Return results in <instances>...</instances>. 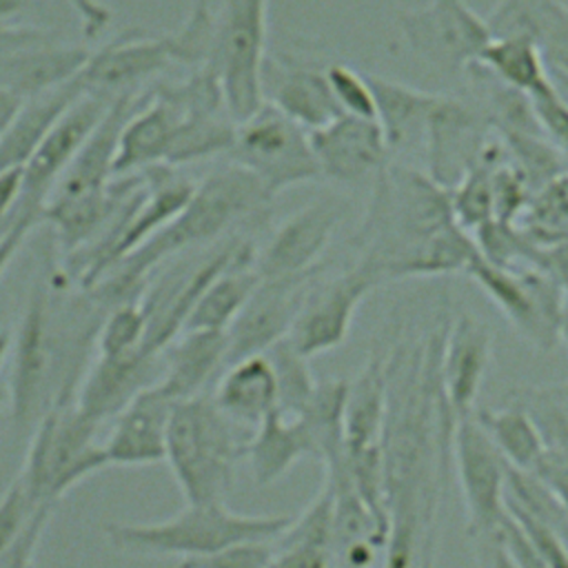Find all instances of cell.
<instances>
[{
    "instance_id": "1",
    "label": "cell",
    "mask_w": 568,
    "mask_h": 568,
    "mask_svg": "<svg viewBox=\"0 0 568 568\" xmlns=\"http://www.w3.org/2000/svg\"><path fill=\"white\" fill-rule=\"evenodd\" d=\"M353 246L384 282L466 271L477 246L455 222L448 189L393 160L373 178V193Z\"/></svg>"
},
{
    "instance_id": "2",
    "label": "cell",
    "mask_w": 568,
    "mask_h": 568,
    "mask_svg": "<svg viewBox=\"0 0 568 568\" xmlns=\"http://www.w3.org/2000/svg\"><path fill=\"white\" fill-rule=\"evenodd\" d=\"M268 202L271 195L251 173L229 164L195 184L184 209L131 255L111 266L87 293L106 308L138 300L149 273L160 262L220 237L235 222L260 213Z\"/></svg>"
},
{
    "instance_id": "3",
    "label": "cell",
    "mask_w": 568,
    "mask_h": 568,
    "mask_svg": "<svg viewBox=\"0 0 568 568\" xmlns=\"http://www.w3.org/2000/svg\"><path fill=\"white\" fill-rule=\"evenodd\" d=\"M248 435L226 419L206 393L175 402L164 462L186 504L224 501Z\"/></svg>"
},
{
    "instance_id": "4",
    "label": "cell",
    "mask_w": 568,
    "mask_h": 568,
    "mask_svg": "<svg viewBox=\"0 0 568 568\" xmlns=\"http://www.w3.org/2000/svg\"><path fill=\"white\" fill-rule=\"evenodd\" d=\"M98 428L75 406V388L60 390L40 413L18 473L33 510L53 508L73 486L109 468Z\"/></svg>"
},
{
    "instance_id": "5",
    "label": "cell",
    "mask_w": 568,
    "mask_h": 568,
    "mask_svg": "<svg viewBox=\"0 0 568 568\" xmlns=\"http://www.w3.org/2000/svg\"><path fill=\"white\" fill-rule=\"evenodd\" d=\"M293 515H244L220 504H186L178 515L153 524L109 521L104 537L118 552L144 557H206L244 541L277 537Z\"/></svg>"
},
{
    "instance_id": "6",
    "label": "cell",
    "mask_w": 568,
    "mask_h": 568,
    "mask_svg": "<svg viewBox=\"0 0 568 568\" xmlns=\"http://www.w3.org/2000/svg\"><path fill=\"white\" fill-rule=\"evenodd\" d=\"M268 0H222L213 18L206 67L213 71L231 120L237 124L264 104Z\"/></svg>"
},
{
    "instance_id": "7",
    "label": "cell",
    "mask_w": 568,
    "mask_h": 568,
    "mask_svg": "<svg viewBox=\"0 0 568 568\" xmlns=\"http://www.w3.org/2000/svg\"><path fill=\"white\" fill-rule=\"evenodd\" d=\"M229 155L231 164L251 173L271 197L322 180L308 131L268 102L235 124Z\"/></svg>"
},
{
    "instance_id": "8",
    "label": "cell",
    "mask_w": 568,
    "mask_h": 568,
    "mask_svg": "<svg viewBox=\"0 0 568 568\" xmlns=\"http://www.w3.org/2000/svg\"><path fill=\"white\" fill-rule=\"evenodd\" d=\"M11 368L7 379V408L11 422L27 428L53 399V371L64 348L51 331V300L44 284H33L16 339H11Z\"/></svg>"
},
{
    "instance_id": "9",
    "label": "cell",
    "mask_w": 568,
    "mask_h": 568,
    "mask_svg": "<svg viewBox=\"0 0 568 568\" xmlns=\"http://www.w3.org/2000/svg\"><path fill=\"white\" fill-rule=\"evenodd\" d=\"M466 273L526 342L539 351H550L557 344L564 291L548 271L504 268L477 253Z\"/></svg>"
},
{
    "instance_id": "10",
    "label": "cell",
    "mask_w": 568,
    "mask_h": 568,
    "mask_svg": "<svg viewBox=\"0 0 568 568\" xmlns=\"http://www.w3.org/2000/svg\"><path fill=\"white\" fill-rule=\"evenodd\" d=\"M406 47L444 73H466L488 44L490 29L466 0H428L397 13Z\"/></svg>"
},
{
    "instance_id": "11",
    "label": "cell",
    "mask_w": 568,
    "mask_h": 568,
    "mask_svg": "<svg viewBox=\"0 0 568 568\" xmlns=\"http://www.w3.org/2000/svg\"><path fill=\"white\" fill-rule=\"evenodd\" d=\"M450 462L462 490L468 535L477 537L497 530L506 513L508 464L477 424L475 415L455 419L450 433Z\"/></svg>"
},
{
    "instance_id": "12",
    "label": "cell",
    "mask_w": 568,
    "mask_h": 568,
    "mask_svg": "<svg viewBox=\"0 0 568 568\" xmlns=\"http://www.w3.org/2000/svg\"><path fill=\"white\" fill-rule=\"evenodd\" d=\"M379 284V275L362 260L324 284L315 282L286 339L308 359L337 348L348 337L359 304Z\"/></svg>"
},
{
    "instance_id": "13",
    "label": "cell",
    "mask_w": 568,
    "mask_h": 568,
    "mask_svg": "<svg viewBox=\"0 0 568 568\" xmlns=\"http://www.w3.org/2000/svg\"><path fill=\"white\" fill-rule=\"evenodd\" d=\"M322 271L324 266L302 275L260 277L253 295L226 328V364L266 353L275 342L284 339Z\"/></svg>"
},
{
    "instance_id": "14",
    "label": "cell",
    "mask_w": 568,
    "mask_h": 568,
    "mask_svg": "<svg viewBox=\"0 0 568 568\" xmlns=\"http://www.w3.org/2000/svg\"><path fill=\"white\" fill-rule=\"evenodd\" d=\"M493 333L475 315L462 313L442 333L437 353V390L446 415L455 422L473 415L490 368Z\"/></svg>"
},
{
    "instance_id": "15",
    "label": "cell",
    "mask_w": 568,
    "mask_h": 568,
    "mask_svg": "<svg viewBox=\"0 0 568 568\" xmlns=\"http://www.w3.org/2000/svg\"><path fill=\"white\" fill-rule=\"evenodd\" d=\"M344 213L346 204L342 200L322 197L288 215L255 255L260 277H288L322 268V255Z\"/></svg>"
},
{
    "instance_id": "16",
    "label": "cell",
    "mask_w": 568,
    "mask_h": 568,
    "mask_svg": "<svg viewBox=\"0 0 568 568\" xmlns=\"http://www.w3.org/2000/svg\"><path fill=\"white\" fill-rule=\"evenodd\" d=\"M322 180L359 184L375 178L393 158L377 120L339 113L308 131Z\"/></svg>"
},
{
    "instance_id": "17",
    "label": "cell",
    "mask_w": 568,
    "mask_h": 568,
    "mask_svg": "<svg viewBox=\"0 0 568 568\" xmlns=\"http://www.w3.org/2000/svg\"><path fill=\"white\" fill-rule=\"evenodd\" d=\"M490 122L466 102L442 95L424 138L428 175L444 189H453L479 160L488 144Z\"/></svg>"
},
{
    "instance_id": "18",
    "label": "cell",
    "mask_w": 568,
    "mask_h": 568,
    "mask_svg": "<svg viewBox=\"0 0 568 568\" xmlns=\"http://www.w3.org/2000/svg\"><path fill=\"white\" fill-rule=\"evenodd\" d=\"M109 104L111 100L87 93L55 122V126L22 166V191L18 202L38 209L42 215L51 189L71 164L84 140L91 135L95 124L102 120Z\"/></svg>"
},
{
    "instance_id": "19",
    "label": "cell",
    "mask_w": 568,
    "mask_h": 568,
    "mask_svg": "<svg viewBox=\"0 0 568 568\" xmlns=\"http://www.w3.org/2000/svg\"><path fill=\"white\" fill-rule=\"evenodd\" d=\"M175 402L153 382L113 419L102 450L109 466H151L164 462L166 428Z\"/></svg>"
},
{
    "instance_id": "20",
    "label": "cell",
    "mask_w": 568,
    "mask_h": 568,
    "mask_svg": "<svg viewBox=\"0 0 568 568\" xmlns=\"http://www.w3.org/2000/svg\"><path fill=\"white\" fill-rule=\"evenodd\" d=\"M262 91L264 102L280 109L306 131H313L342 113L328 87L326 67H315L293 55H266Z\"/></svg>"
},
{
    "instance_id": "21",
    "label": "cell",
    "mask_w": 568,
    "mask_h": 568,
    "mask_svg": "<svg viewBox=\"0 0 568 568\" xmlns=\"http://www.w3.org/2000/svg\"><path fill=\"white\" fill-rule=\"evenodd\" d=\"M160 355L140 351L129 357H98L84 368L75 386V406L95 424L113 419L142 388L151 386Z\"/></svg>"
},
{
    "instance_id": "22",
    "label": "cell",
    "mask_w": 568,
    "mask_h": 568,
    "mask_svg": "<svg viewBox=\"0 0 568 568\" xmlns=\"http://www.w3.org/2000/svg\"><path fill=\"white\" fill-rule=\"evenodd\" d=\"M178 124L180 109L164 87L149 91L146 100L129 115L120 131L113 158V178L166 164Z\"/></svg>"
},
{
    "instance_id": "23",
    "label": "cell",
    "mask_w": 568,
    "mask_h": 568,
    "mask_svg": "<svg viewBox=\"0 0 568 568\" xmlns=\"http://www.w3.org/2000/svg\"><path fill=\"white\" fill-rule=\"evenodd\" d=\"M91 49L53 38L0 53V87L27 100L80 75Z\"/></svg>"
},
{
    "instance_id": "24",
    "label": "cell",
    "mask_w": 568,
    "mask_h": 568,
    "mask_svg": "<svg viewBox=\"0 0 568 568\" xmlns=\"http://www.w3.org/2000/svg\"><path fill=\"white\" fill-rule=\"evenodd\" d=\"M486 24L490 36H528L548 69L568 75V4L561 0H497Z\"/></svg>"
},
{
    "instance_id": "25",
    "label": "cell",
    "mask_w": 568,
    "mask_h": 568,
    "mask_svg": "<svg viewBox=\"0 0 568 568\" xmlns=\"http://www.w3.org/2000/svg\"><path fill=\"white\" fill-rule=\"evenodd\" d=\"M226 364V333L182 331L160 353L155 384L173 399L202 395L206 384Z\"/></svg>"
},
{
    "instance_id": "26",
    "label": "cell",
    "mask_w": 568,
    "mask_h": 568,
    "mask_svg": "<svg viewBox=\"0 0 568 568\" xmlns=\"http://www.w3.org/2000/svg\"><path fill=\"white\" fill-rule=\"evenodd\" d=\"M220 413L242 430H255L277 406L273 366L266 353L235 359L222 368L211 393Z\"/></svg>"
},
{
    "instance_id": "27",
    "label": "cell",
    "mask_w": 568,
    "mask_h": 568,
    "mask_svg": "<svg viewBox=\"0 0 568 568\" xmlns=\"http://www.w3.org/2000/svg\"><path fill=\"white\" fill-rule=\"evenodd\" d=\"M393 364L384 355H371L355 379L348 382L344 415V453L382 450L388 417Z\"/></svg>"
},
{
    "instance_id": "28",
    "label": "cell",
    "mask_w": 568,
    "mask_h": 568,
    "mask_svg": "<svg viewBox=\"0 0 568 568\" xmlns=\"http://www.w3.org/2000/svg\"><path fill=\"white\" fill-rule=\"evenodd\" d=\"M255 255L257 248L253 242L242 240L233 260L204 286L195 300L182 331L226 333L260 284Z\"/></svg>"
},
{
    "instance_id": "29",
    "label": "cell",
    "mask_w": 568,
    "mask_h": 568,
    "mask_svg": "<svg viewBox=\"0 0 568 568\" xmlns=\"http://www.w3.org/2000/svg\"><path fill=\"white\" fill-rule=\"evenodd\" d=\"M368 82L375 95V120L390 158L424 144L430 115L442 95L373 73H368Z\"/></svg>"
},
{
    "instance_id": "30",
    "label": "cell",
    "mask_w": 568,
    "mask_h": 568,
    "mask_svg": "<svg viewBox=\"0 0 568 568\" xmlns=\"http://www.w3.org/2000/svg\"><path fill=\"white\" fill-rule=\"evenodd\" d=\"M82 95H87V91L78 75L55 89H49L22 100L9 129L0 138V171L24 166V162L49 135L55 122Z\"/></svg>"
},
{
    "instance_id": "31",
    "label": "cell",
    "mask_w": 568,
    "mask_h": 568,
    "mask_svg": "<svg viewBox=\"0 0 568 568\" xmlns=\"http://www.w3.org/2000/svg\"><path fill=\"white\" fill-rule=\"evenodd\" d=\"M348 379L317 382L311 399L293 417L308 457L331 466L344 453V415H346Z\"/></svg>"
},
{
    "instance_id": "32",
    "label": "cell",
    "mask_w": 568,
    "mask_h": 568,
    "mask_svg": "<svg viewBox=\"0 0 568 568\" xmlns=\"http://www.w3.org/2000/svg\"><path fill=\"white\" fill-rule=\"evenodd\" d=\"M477 64L530 100L555 91L550 69L528 36H493Z\"/></svg>"
},
{
    "instance_id": "33",
    "label": "cell",
    "mask_w": 568,
    "mask_h": 568,
    "mask_svg": "<svg viewBox=\"0 0 568 568\" xmlns=\"http://www.w3.org/2000/svg\"><path fill=\"white\" fill-rule=\"evenodd\" d=\"M302 457H308L302 433L293 419L273 410L255 430L244 448L255 486H268L284 477Z\"/></svg>"
},
{
    "instance_id": "34",
    "label": "cell",
    "mask_w": 568,
    "mask_h": 568,
    "mask_svg": "<svg viewBox=\"0 0 568 568\" xmlns=\"http://www.w3.org/2000/svg\"><path fill=\"white\" fill-rule=\"evenodd\" d=\"M473 415L510 468L526 473L539 470L546 446L524 406L510 402L501 408H475Z\"/></svg>"
},
{
    "instance_id": "35",
    "label": "cell",
    "mask_w": 568,
    "mask_h": 568,
    "mask_svg": "<svg viewBox=\"0 0 568 568\" xmlns=\"http://www.w3.org/2000/svg\"><path fill=\"white\" fill-rule=\"evenodd\" d=\"M515 224L539 248L568 242V173L561 171L532 191Z\"/></svg>"
},
{
    "instance_id": "36",
    "label": "cell",
    "mask_w": 568,
    "mask_h": 568,
    "mask_svg": "<svg viewBox=\"0 0 568 568\" xmlns=\"http://www.w3.org/2000/svg\"><path fill=\"white\" fill-rule=\"evenodd\" d=\"M149 333V306L144 295L106 308L95 328L98 357H129L144 351Z\"/></svg>"
},
{
    "instance_id": "37",
    "label": "cell",
    "mask_w": 568,
    "mask_h": 568,
    "mask_svg": "<svg viewBox=\"0 0 568 568\" xmlns=\"http://www.w3.org/2000/svg\"><path fill=\"white\" fill-rule=\"evenodd\" d=\"M266 357L275 375V388H277L275 410L286 419H293L306 406V402L311 399L317 386L308 366V357H304L286 337L275 342L266 351Z\"/></svg>"
},
{
    "instance_id": "38",
    "label": "cell",
    "mask_w": 568,
    "mask_h": 568,
    "mask_svg": "<svg viewBox=\"0 0 568 568\" xmlns=\"http://www.w3.org/2000/svg\"><path fill=\"white\" fill-rule=\"evenodd\" d=\"M326 80L342 113L375 120V95L368 73H359L342 62L326 64Z\"/></svg>"
},
{
    "instance_id": "39",
    "label": "cell",
    "mask_w": 568,
    "mask_h": 568,
    "mask_svg": "<svg viewBox=\"0 0 568 568\" xmlns=\"http://www.w3.org/2000/svg\"><path fill=\"white\" fill-rule=\"evenodd\" d=\"M273 539L244 541L215 555L182 559L180 568H268L273 555Z\"/></svg>"
},
{
    "instance_id": "40",
    "label": "cell",
    "mask_w": 568,
    "mask_h": 568,
    "mask_svg": "<svg viewBox=\"0 0 568 568\" xmlns=\"http://www.w3.org/2000/svg\"><path fill=\"white\" fill-rule=\"evenodd\" d=\"M36 510L31 508L18 477L11 481V486L0 497V557L16 544L24 526L29 524L31 515Z\"/></svg>"
},
{
    "instance_id": "41",
    "label": "cell",
    "mask_w": 568,
    "mask_h": 568,
    "mask_svg": "<svg viewBox=\"0 0 568 568\" xmlns=\"http://www.w3.org/2000/svg\"><path fill=\"white\" fill-rule=\"evenodd\" d=\"M532 111L544 135L552 142V146L568 160V102L555 91L532 98Z\"/></svg>"
},
{
    "instance_id": "42",
    "label": "cell",
    "mask_w": 568,
    "mask_h": 568,
    "mask_svg": "<svg viewBox=\"0 0 568 568\" xmlns=\"http://www.w3.org/2000/svg\"><path fill=\"white\" fill-rule=\"evenodd\" d=\"M53 508H38L16 544L0 557V568H36V548Z\"/></svg>"
},
{
    "instance_id": "43",
    "label": "cell",
    "mask_w": 568,
    "mask_h": 568,
    "mask_svg": "<svg viewBox=\"0 0 568 568\" xmlns=\"http://www.w3.org/2000/svg\"><path fill=\"white\" fill-rule=\"evenodd\" d=\"M475 544V564L477 568H517V564L506 552L497 532H486L470 537Z\"/></svg>"
},
{
    "instance_id": "44",
    "label": "cell",
    "mask_w": 568,
    "mask_h": 568,
    "mask_svg": "<svg viewBox=\"0 0 568 568\" xmlns=\"http://www.w3.org/2000/svg\"><path fill=\"white\" fill-rule=\"evenodd\" d=\"M67 2L78 13V18L82 22V31L91 38H95L111 20V11L104 4H100L98 0H67Z\"/></svg>"
},
{
    "instance_id": "45",
    "label": "cell",
    "mask_w": 568,
    "mask_h": 568,
    "mask_svg": "<svg viewBox=\"0 0 568 568\" xmlns=\"http://www.w3.org/2000/svg\"><path fill=\"white\" fill-rule=\"evenodd\" d=\"M33 224H36L33 220H22V222H18L16 226H11L9 233L0 240V277H2V273L7 271L9 262L13 260V255L18 253V248L22 246V242L27 240V235H29V231H31Z\"/></svg>"
},
{
    "instance_id": "46",
    "label": "cell",
    "mask_w": 568,
    "mask_h": 568,
    "mask_svg": "<svg viewBox=\"0 0 568 568\" xmlns=\"http://www.w3.org/2000/svg\"><path fill=\"white\" fill-rule=\"evenodd\" d=\"M20 98L18 95H13L11 91H7L4 87H0V138L4 135V131L9 129V124H11V120H13V115H16V111H18V106H20Z\"/></svg>"
},
{
    "instance_id": "47",
    "label": "cell",
    "mask_w": 568,
    "mask_h": 568,
    "mask_svg": "<svg viewBox=\"0 0 568 568\" xmlns=\"http://www.w3.org/2000/svg\"><path fill=\"white\" fill-rule=\"evenodd\" d=\"M559 339L568 346V288H564L561 313H559Z\"/></svg>"
},
{
    "instance_id": "48",
    "label": "cell",
    "mask_w": 568,
    "mask_h": 568,
    "mask_svg": "<svg viewBox=\"0 0 568 568\" xmlns=\"http://www.w3.org/2000/svg\"><path fill=\"white\" fill-rule=\"evenodd\" d=\"M550 78H552V84H555L557 93L568 102V75H561V73L550 69Z\"/></svg>"
},
{
    "instance_id": "49",
    "label": "cell",
    "mask_w": 568,
    "mask_h": 568,
    "mask_svg": "<svg viewBox=\"0 0 568 568\" xmlns=\"http://www.w3.org/2000/svg\"><path fill=\"white\" fill-rule=\"evenodd\" d=\"M11 333L9 331H0V368H2V364L7 362V357H9V351H11Z\"/></svg>"
},
{
    "instance_id": "50",
    "label": "cell",
    "mask_w": 568,
    "mask_h": 568,
    "mask_svg": "<svg viewBox=\"0 0 568 568\" xmlns=\"http://www.w3.org/2000/svg\"><path fill=\"white\" fill-rule=\"evenodd\" d=\"M435 541H437V537H435V539H430V541L426 544V550H424V555H422V559H419V568H433V559H435Z\"/></svg>"
},
{
    "instance_id": "51",
    "label": "cell",
    "mask_w": 568,
    "mask_h": 568,
    "mask_svg": "<svg viewBox=\"0 0 568 568\" xmlns=\"http://www.w3.org/2000/svg\"><path fill=\"white\" fill-rule=\"evenodd\" d=\"M552 488H555V486H552ZM555 490L564 497V501H566V506H568V490H564V488H555Z\"/></svg>"
},
{
    "instance_id": "52",
    "label": "cell",
    "mask_w": 568,
    "mask_h": 568,
    "mask_svg": "<svg viewBox=\"0 0 568 568\" xmlns=\"http://www.w3.org/2000/svg\"><path fill=\"white\" fill-rule=\"evenodd\" d=\"M2 402H4V393L0 390V408H2Z\"/></svg>"
}]
</instances>
